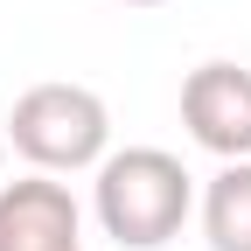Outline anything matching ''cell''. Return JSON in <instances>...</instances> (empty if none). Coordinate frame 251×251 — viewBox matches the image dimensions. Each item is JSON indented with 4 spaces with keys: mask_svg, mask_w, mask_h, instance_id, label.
I'll return each instance as SVG.
<instances>
[{
    "mask_svg": "<svg viewBox=\"0 0 251 251\" xmlns=\"http://www.w3.org/2000/svg\"><path fill=\"white\" fill-rule=\"evenodd\" d=\"M181 126L216 161H251V70L244 63H202L181 77Z\"/></svg>",
    "mask_w": 251,
    "mask_h": 251,
    "instance_id": "cell-3",
    "label": "cell"
},
{
    "mask_svg": "<svg viewBox=\"0 0 251 251\" xmlns=\"http://www.w3.org/2000/svg\"><path fill=\"white\" fill-rule=\"evenodd\" d=\"M0 168H7V126H0Z\"/></svg>",
    "mask_w": 251,
    "mask_h": 251,
    "instance_id": "cell-6",
    "label": "cell"
},
{
    "mask_svg": "<svg viewBox=\"0 0 251 251\" xmlns=\"http://www.w3.org/2000/svg\"><path fill=\"white\" fill-rule=\"evenodd\" d=\"M126 7H168V0H126Z\"/></svg>",
    "mask_w": 251,
    "mask_h": 251,
    "instance_id": "cell-7",
    "label": "cell"
},
{
    "mask_svg": "<svg viewBox=\"0 0 251 251\" xmlns=\"http://www.w3.org/2000/svg\"><path fill=\"white\" fill-rule=\"evenodd\" d=\"M7 140L35 175H84L112 153V112L91 84H35L14 98Z\"/></svg>",
    "mask_w": 251,
    "mask_h": 251,
    "instance_id": "cell-2",
    "label": "cell"
},
{
    "mask_svg": "<svg viewBox=\"0 0 251 251\" xmlns=\"http://www.w3.org/2000/svg\"><path fill=\"white\" fill-rule=\"evenodd\" d=\"M0 251H84V209L56 175L0 181Z\"/></svg>",
    "mask_w": 251,
    "mask_h": 251,
    "instance_id": "cell-4",
    "label": "cell"
},
{
    "mask_svg": "<svg viewBox=\"0 0 251 251\" xmlns=\"http://www.w3.org/2000/svg\"><path fill=\"white\" fill-rule=\"evenodd\" d=\"M202 237H209V251H251V161H224L209 175Z\"/></svg>",
    "mask_w": 251,
    "mask_h": 251,
    "instance_id": "cell-5",
    "label": "cell"
},
{
    "mask_svg": "<svg viewBox=\"0 0 251 251\" xmlns=\"http://www.w3.org/2000/svg\"><path fill=\"white\" fill-rule=\"evenodd\" d=\"M91 209L112 244L126 251H161L181 237L188 209H196V175H188L168 147H126L98 161L91 181Z\"/></svg>",
    "mask_w": 251,
    "mask_h": 251,
    "instance_id": "cell-1",
    "label": "cell"
}]
</instances>
